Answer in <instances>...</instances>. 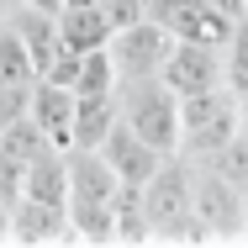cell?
Returning <instances> with one entry per match:
<instances>
[{
    "label": "cell",
    "mask_w": 248,
    "mask_h": 248,
    "mask_svg": "<svg viewBox=\"0 0 248 248\" xmlns=\"http://www.w3.org/2000/svg\"><path fill=\"white\" fill-rule=\"evenodd\" d=\"M116 111H122V122H127L148 148H158L164 158L180 153V95H174L158 74H153V79L116 85Z\"/></svg>",
    "instance_id": "cell-1"
},
{
    "label": "cell",
    "mask_w": 248,
    "mask_h": 248,
    "mask_svg": "<svg viewBox=\"0 0 248 248\" xmlns=\"http://www.w3.org/2000/svg\"><path fill=\"white\" fill-rule=\"evenodd\" d=\"M238 127H243V106L227 85L201 90V95H180V158L206 164Z\"/></svg>",
    "instance_id": "cell-2"
},
{
    "label": "cell",
    "mask_w": 248,
    "mask_h": 248,
    "mask_svg": "<svg viewBox=\"0 0 248 248\" xmlns=\"http://www.w3.org/2000/svg\"><path fill=\"white\" fill-rule=\"evenodd\" d=\"M169 32L153 21V16H138V21H127V27H116L111 32V63H116V79L127 85V79H153L158 69H164V58H169Z\"/></svg>",
    "instance_id": "cell-3"
},
{
    "label": "cell",
    "mask_w": 248,
    "mask_h": 248,
    "mask_svg": "<svg viewBox=\"0 0 248 248\" xmlns=\"http://www.w3.org/2000/svg\"><path fill=\"white\" fill-rule=\"evenodd\" d=\"M158 79L174 90V95H201V90H217L227 85V53L217 43H196V37H174L169 58L158 69Z\"/></svg>",
    "instance_id": "cell-4"
},
{
    "label": "cell",
    "mask_w": 248,
    "mask_h": 248,
    "mask_svg": "<svg viewBox=\"0 0 248 248\" xmlns=\"http://www.w3.org/2000/svg\"><path fill=\"white\" fill-rule=\"evenodd\" d=\"M243 196H248V190H238L232 180H222L217 169L196 164V196H190V211L211 227L217 243L243 238Z\"/></svg>",
    "instance_id": "cell-5"
},
{
    "label": "cell",
    "mask_w": 248,
    "mask_h": 248,
    "mask_svg": "<svg viewBox=\"0 0 248 248\" xmlns=\"http://www.w3.org/2000/svg\"><path fill=\"white\" fill-rule=\"evenodd\" d=\"M11 243H21V248L74 243V227H69V206H63V201H37V196H21L16 206H11Z\"/></svg>",
    "instance_id": "cell-6"
},
{
    "label": "cell",
    "mask_w": 248,
    "mask_h": 248,
    "mask_svg": "<svg viewBox=\"0 0 248 248\" xmlns=\"http://www.w3.org/2000/svg\"><path fill=\"white\" fill-rule=\"evenodd\" d=\"M27 122L37 127V138L48 148H74V90L53 85V79H37L32 100H27Z\"/></svg>",
    "instance_id": "cell-7"
},
{
    "label": "cell",
    "mask_w": 248,
    "mask_h": 248,
    "mask_svg": "<svg viewBox=\"0 0 248 248\" xmlns=\"http://www.w3.org/2000/svg\"><path fill=\"white\" fill-rule=\"evenodd\" d=\"M95 153L111 164V174H116L122 185H148V180H153V169L164 164V153H158V148H148V143H143V138H138L127 122H116Z\"/></svg>",
    "instance_id": "cell-8"
},
{
    "label": "cell",
    "mask_w": 248,
    "mask_h": 248,
    "mask_svg": "<svg viewBox=\"0 0 248 248\" xmlns=\"http://www.w3.org/2000/svg\"><path fill=\"white\" fill-rule=\"evenodd\" d=\"M53 21H58V37H63L69 53H90V48L111 43V21H106V11L95 0H63L53 11Z\"/></svg>",
    "instance_id": "cell-9"
},
{
    "label": "cell",
    "mask_w": 248,
    "mask_h": 248,
    "mask_svg": "<svg viewBox=\"0 0 248 248\" xmlns=\"http://www.w3.org/2000/svg\"><path fill=\"white\" fill-rule=\"evenodd\" d=\"M116 122H122L116 90L111 95H74V148H100Z\"/></svg>",
    "instance_id": "cell-10"
},
{
    "label": "cell",
    "mask_w": 248,
    "mask_h": 248,
    "mask_svg": "<svg viewBox=\"0 0 248 248\" xmlns=\"http://www.w3.org/2000/svg\"><path fill=\"white\" fill-rule=\"evenodd\" d=\"M111 243H153L148 211H143V185H116V201H111Z\"/></svg>",
    "instance_id": "cell-11"
},
{
    "label": "cell",
    "mask_w": 248,
    "mask_h": 248,
    "mask_svg": "<svg viewBox=\"0 0 248 248\" xmlns=\"http://www.w3.org/2000/svg\"><path fill=\"white\" fill-rule=\"evenodd\" d=\"M122 79H116V63L106 48H90V53H74V69H69V90L74 95H111Z\"/></svg>",
    "instance_id": "cell-12"
},
{
    "label": "cell",
    "mask_w": 248,
    "mask_h": 248,
    "mask_svg": "<svg viewBox=\"0 0 248 248\" xmlns=\"http://www.w3.org/2000/svg\"><path fill=\"white\" fill-rule=\"evenodd\" d=\"M0 243H11V206L0 201Z\"/></svg>",
    "instance_id": "cell-13"
},
{
    "label": "cell",
    "mask_w": 248,
    "mask_h": 248,
    "mask_svg": "<svg viewBox=\"0 0 248 248\" xmlns=\"http://www.w3.org/2000/svg\"><path fill=\"white\" fill-rule=\"evenodd\" d=\"M11 11H21V0H0V21H5Z\"/></svg>",
    "instance_id": "cell-14"
},
{
    "label": "cell",
    "mask_w": 248,
    "mask_h": 248,
    "mask_svg": "<svg viewBox=\"0 0 248 248\" xmlns=\"http://www.w3.org/2000/svg\"><path fill=\"white\" fill-rule=\"evenodd\" d=\"M243 16H248V0H243Z\"/></svg>",
    "instance_id": "cell-15"
}]
</instances>
